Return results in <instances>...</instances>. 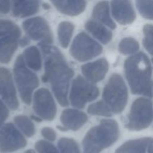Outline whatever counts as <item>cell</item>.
<instances>
[{
    "mask_svg": "<svg viewBox=\"0 0 153 153\" xmlns=\"http://www.w3.org/2000/svg\"><path fill=\"white\" fill-rule=\"evenodd\" d=\"M102 97L112 112L119 114L124 110L127 103L128 90L120 74L111 75L103 88Z\"/></svg>",
    "mask_w": 153,
    "mask_h": 153,
    "instance_id": "cell-4",
    "label": "cell"
},
{
    "mask_svg": "<svg viewBox=\"0 0 153 153\" xmlns=\"http://www.w3.org/2000/svg\"><path fill=\"white\" fill-rule=\"evenodd\" d=\"M120 134L117 122L112 119H103L91 127L82 140L83 153H100L114 144Z\"/></svg>",
    "mask_w": 153,
    "mask_h": 153,
    "instance_id": "cell-3",
    "label": "cell"
},
{
    "mask_svg": "<svg viewBox=\"0 0 153 153\" xmlns=\"http://www.w3.org/2000/svg\"><path fill=\"white\" fill-rule=\"evenodd\" d=\"M24 153H35V151L32 149H27L26 151H25Z\"/></svg>",
    "mask_w": 153,
    "mask_h": 153,
    "instance_id": "cell-38",
    "label": "cell"
},
{
    "mask_svg": "<svg viewBox=\"0 0 153 153\" xmlns=\"http://www.w3.org/2000/svg\"><path fill=\"white\" fill-rule=\"evenodd\" d=\"M20 36L21 31L18 26L0 32V63L10 62L17 48Z\"/></svg>",
    "mask_w": 153,
    "mask_h": 153,
    "instance_id": "cell-12",
    "label": "cell"
},
{
    "mask_svg": "<svg viewBox=\"0 0 153 153\" xmlns=\"http://www.w3.org/2000/svg\"><path fill=\"white\" fill-rule=\"evenodd\" d=\"M42 6L44 7L45 9H48V8H50V7L49 6V5H48V4H44L42 5Z\"/></svg>",
    "mask_w": 153,
    "mask_h": 153,
    "instance_id": "cell-39",
    "label": "cell"
},
{
    "mask_svg": "<svg viewBox=\"0 0 153 153\" xmlns=\"http://www.w3.org/2000/svg\"><path fill=\"white\" fill-rule=\"evenodd\" d=\"M86 30L103 44H107L112 39V32L101 23L91 20L85 24Z\"/></svg>",
    "mask_w": 153,
    "mask_h": 153,
    "instance_id": "cell-20",
    "label": "cell"
},
{
    "mask_svg": "<svg viewBox=\"0 0 153 153\" xmlns=\"http://www.w3.org/2000/svg\"><path fill=\"white\" fill-rule=\"evenodd\" d=\"M139 48L138 42L131 37L123 38L118 44L119 51L124 55L136 53Z\"/></svg>",
    "mask_w": 153,
    "mask_h": 153,
    "instance_id": "cell-25",
    "label": "cell"
},
{
    "mask_svg": "<svg viewBox=\"0 0 153 153\" xmlns=\"http://www.w3.org/2000/svg\"><path fill=\"white\" fill-rule=\"evenodd\" d=\"M0 96L7 106L13 110L17 109L19 103L11 74L8 69L0 67Z\"/></svg>",
    "mask_w": 153,
    "mask_h": 153,
    "instance_id": "cell-13",
    "label": "cell"
},
{
    "mask_svg": "<svg viewBox=\"0 0 153 153\" xmlns=\"http://www.w3.org/2000/svg\"><path fill=\"white\" fill-rule=\"evenodd\" d=\"M35 148L38 153H59L54 145L44 140L37 141Z\"/></svg>",
    "mask_w": 153,
    "mask_h": 153,
    "instance_id": "cell-30",
    "label": "cell"
},
{
    "mask_svg": "<svg viewBox=\"0 0 153 153\" xmlns=\"http://www.w3.org/2000/svg\"><path fill=\"white\" fill-rule=\"evenodd\" d=\"M152 142V139L150 137L130 140L119 146L115 153H146L148 145Z\"/></svg>",
    "mask_w": 153,
    "mask_h": 153,
    "instance_id": "cell-19",
    "label": "cell"
},
{
    "mask_svg": "<svg viewBox=\"0 0 153 153\" xmlns=\"http://www.w3.org/2000/svg\"><path fill=\"white\" fill-rule=\"evenodd\" d=\"M136 3L140 15L145 19L152 20L153 1H137Z\"/></svg>",
    "mask_w": 153,
    "mask_h": 153,
    "instance_id": "cell-28",
    "label": "cell"
},
{
    "mask_svg": "<svg viewBox=\"0 0 153 153\" xmlns=\"http://www.w3.org/2000/svg\"><path fill=\"white\" fill-rule=\"evenodd\" d=\"M33 109L40 118L46 121L53 120L56 114V106L48 90L41 88L33 96Z\"/></svg>",
    "mask_w": 153,
    "mask_h": 153,
    "instance_id": "cell-11",
    "label": "cell"
},
{
    "mask_svg": "<svg viewBox=\"0 0 153 153\" xmlns=\"http://www.w3.org/2000/svg\"><path fill=\"white\" fill-rule=\"evenodd\" d=\"M102 50V47L99 43L86 33L82 32L75 37L69 51L76 60L85 62L99 56Z\"/></svg>",
    "mask_w": 153,
    "mask_h": 153,
    "instance_id": "cell-8",
    "label": "cell"
},
{
    "mask_svg": "<svg viewBox=\"0 0 153 153\" xmlns=\"http://www.w3.org/2000/svg\"><path fill=\"white\" fill-rule=\"evenodd\" d=\"M74 25L66 21L62 22L59 23L57 29V35L59 41L62 47L66 48L71 39L74 32Z\"/></svg>",
    "mask_w": 153,
    "mask_h": 153,
    "instance_id": "cell-23",
    "label": "cell"
},
{
    "mask_svg": "<svg viewBox=\"0 0 153 153\" xmlns=\"http://www.w3.org/2000/svg\"><path fill=\"white\" fill-rule=\"evenodd\" d=\"M147 150L149 153H152V142L150 143V144L148 145Z\"/></svg>",
    "mask_w": 153,
    "mask_h": 153,
    "instance_id": "cell-37",
    "label": "cell"
},
{
    "mask_svg": "<svg viewBox=\"0 0 153 153\" xmlns=\"http://www.w3.org/2000/svg\"><path fill=\"white\" fill-rule=\"evenodd\" d=\"M99 94V89L94 84L78 75L72 81L69 100L73 106L83 108L87 102L96 99Z\"/></svg>",
    "mask_w": 153,
    "mask_h": 153,
    "instance_id": "cell-7",
    "label": "cell"
},
{
    "mask_svg": "<svg viewBox=\"0 0 153 153\" xmlns=\"http://www.w3.org/2000/svg\"><path fill=\"white\" fill-rule=\"evenodd\" d=\"M42 135L47 140L54 141L56 138V133L55 131L50 127H44L41 130Z\"/></svg>",
    "mask_w": 153,
    "mask_h": 153,
    "instance_id": "cell-32",
    "label": "cell"
},
{
    "mask_svg": "<svg viewBox=\"0 0 153 153\" xmlns=\"http://www.w3.org/2000/svg\"><path fill=\"white\" fill-rule=\"evenodd\" d=\"M108 68L109 64L107 60L101 58L82 65L81 69L87 80L93 84L104 78Z\"/></svg>",
    "mask_w": 153,
    "mask_h": 153,
    "instance_id": "cell-14",
    "label": "cell"
},
{
    "mask_svg": "<svg viewBox=\"0 0 153 153\" xmlns=\"http://www.w3.org/2000/svg\"><path fill=\"white\" fill-rule=\"evenodd\" d=\"M11 7L13 16L23 18L36 14L39 11V1H14Z\"/></svg>",
    "mask_w": 153,
    "mask_h": 153,
    "instance_id": "cell-17",
    "label": "cell"
},
{
    "mask_svg": "<svg viewBox=\"0 0 153 153\" xmlns=\"http://www.w3.org/2000/svg\"><path fill=\"white\" fill-rule=\"evenodd\" d=\"M60 153H81L79 146L73 139L62 137L58 142Z\"/></svg>",
    "mask_w": 153,
    "mask_h": 153,
    "instance_id": "cell-26",
    "label": "cell"
},
{
    "mask_svg": "<svg viewBox=\"0 0 153 153\" xmlns=\"http://www.w3.org/2000/svg\"><path fill=\"white\" fill-rule=\"evenodd\" d=\"M112 13L114 18L121 25H128L134 22L136 14L131 1H111Z\"/></svg>",
    "mask_w": 153,
    "mask_h": 153,
    "instance_id": "cell-15",
    "label": "cell"
},
{
    "mask_svg": "<svg viewBox=\"0 0 153 153\" xmlns=\"http://www.w3.org/2000/svg\"><path fill=\"white\" fill-rule=\"evenodd\" d=\"M9 115V110L6 105L0 100V128L7 120Z\"/></svg>",
    "mask_w": 153,
    "mask_h": 153,
    "instance_id": "cell-31",
    "label": "cell"
},
{
    "mask_svg": "<svg viewBox=\"0 0 153 153\" xmlns=\"http://www.w3.org/2000/svg\"><path fill=\"white\" fill-rule=\"evenodd\" d=\"M25 62L29 68L39 71L42 66L41 57L39 50L35 46H30L25 50L22 55Z\"/></svg>",
    "mask_w": 153,
    "mask_h": 153,
    "instance_id": "cell-22",
    "label": "cell"
},
{
    "mask_svg": "<svg viewBox=\"0 0 153 153\" xmlns=\"http://www.w3.org/2000/svg\"><path fill=\"white\" fill-rule=\"evenodd\" d=\"M38 45L45 61V72L42 81L50 83L54 94L61 106H68V88L74 72L57 47L47 44Z\"/></svg>",
    "mask_w": 153,
    "mask_h": 153,
    "instance_id": "cell-1",
    "label": "cell"
},
{
    "mask_svg": "<svg viewBox=\"0 0 153 153\" xmlns=\"http://www.w3.org/2000/svg\"><path fill=\"white\" fill-rule=\"evenodd\" d=\"M152 102L139 97L132 103L125 127L131 131H139L148 127L152 123Z\"/></svg>",
    "mask_w": 153,
    "mask_h": 153,
    "instance_id": "cell-6",
    "label": "cell"
},
{
    "mask_svg": "<svg viewBox=\"0 0 153 153\" xmlns=\"http://www.w3.org/2000/svg\"><path fill=\"white\" fill-rule=\"evenodd\" d=\"M87 115L79 110L65 109L61 114L60 121L68 130L76 131L79 129L87 121Z\"/></svg>",
    "mask_w": 153,
    "mask_h": 153,
    "instance_id": "cell-16",
    "label": "cell"
},
{
    "mask_svg": "<svg viewBox=\"0 0 153 153\" xmlns=\"http://www.w3.org/2000/svg\"><path fill=\"white\" fill-rule=\"evenodd\" d=\"M144 38L143 45L145 48L151 55L152 54V26L151 24H146L143 28Z\"/></svg>",
    "mask_w": 153,
    "mask_h": 153,
    "instance_id": "cell-29",
    "label": "cell"
},
{
    "mask_svg": "<svg viewBox=\"0 0 153 153\" xmlns=\"http://www.w3.org/2000/svg\"><path fill=\"white\" fill-rule=\"evenodd\" d=\"M14 79L22 101L29 105L33 90L39 85L37 75L26 66L22 54L17 56L13 68Z\"/></svg>",
    "mask_w": 153,
    "mask_h": 153,
    "instance_id": "cell-5",
    "label": "cell"
},
{
    "mask_svg": "<svg viewBox=\"0 0 153 153\" xmlns=\"http://www.w3.org/2000/svg\"><path fill=\"white\" fill-rule=\"evenodd\" d=\"M14 121L20 130L27 136L32 137L35 132V128L32 121L26 115H20L15 117Z\"/></svg>",
    "mask_w": 153,
    "mask_h": 153,
    "instance_id": "cell-24",
    "label": "cell"
},
{
    "mask_svg": "<svg viewBox=\"0 0 153 153\" xmlns=\"http://www.w3.org/2000/svg\"><path fill=\"white\" fill-rule=\"evenodd\" d=\"M124 68L131 92L151 97L152 68L147 55L140 51L128 57Z\"/></svg>",
    "mask_w": 153,
    "mask_h": 153,
    "instance_id": "cell-2",
    "label": "cell"
},
{
    "mask_svg": "<svg viewBox=\"0 0 153 153\" xmlns=\"http://www.w3.org/2000/svg\"><path fill=\"white\" fill-rule=\"evenodd\" d=\"M93 16L101 23L112 29L116 28V25L110 16L109 5L108 1L99 2L93 10Z\"/></svg>",
    "mask_w": 153,
    "mask_h": 153,
    "instance_id": "cell-21",
    "label": "cell"
},
{
    "mask_svg": "<svg viewBox=\"0 0 153 153\" xmlns=\"http://www.w3.org/2000/svg\"><path fill=\"white\" fill-rule=\"evenodd\" d=\"M27 141L22 134L11 123L0 128V152L8 153L24 148Z\"/></svg>",
    "mask_w": 153,
    "mask_h": 153,
    "instance_id": "cell-10",
    "label": "cell"
},
{
    "mask_svg": "<svg viewBox=\"0 0 153 153\" xmlns=\"http://www.w3.org/2000/svg\"><path fill=\"white\" fill-rule=\"evenodd\" d=\"M11 2L8 1H0V13L7 14L10 10Z\"/></svg>",
    "mask_w": 153,
    "mask_h": 153,
    "instance_id": "cell-33",
    "label": "cell"
},
{
    "mask_svg": "<svg viewBox=\"0 0 153 153\" xmlns=\"http://www.w3.org/2000/svg\"><path fill=\"white\" fill-rule=\"evenodd\" d=\"M31 118H32V119H33V120H35V121H37V122H41V121H42V119L38 117H36V116H35V115H32V116H31Z\"/></svg>",
    "mask_w": 153,
    "mask_h": 153,
    "instance_id": "cell-35",
    "label": "cell"
},
{
    "mask_svg": "<svg viewBox=\"0 0 153 153\" xmlns=\"http://www.w3.org/2000/svg\"><path fill=\"white\" fill-rule=\"evenodd\" d=\"M87 112L93 115L105 117H110L112 115V112L110 108L103 100L98 101L89 105Z\"/></svg>",
    "mask_w": 153,
    "mask_h": 153,
    "instance_id": "cell-27",
    "label": "cell"
},
{
    "mask_svg": "<svg viewBox=\"0 0 153 153\" xmlns=\"http://www.w3.org/2000/svg\"><path fill=\"white\" fill-rule=\"evenodd\" d=\"M51 2L60 13L70 16L79 14L84 11L86 6L84 1H51Z\"/></svg>",
    "mask_w": 153,
    "mask_h": 153,
    "instance_id": "cell-18",
    "label": "cell"
},
{
    "mask_svg": "<svg viewBox=\"0 0 153 153\" xmlns=\"http://www.w3.org/2000/svg\"><path fill=\"white\" fill-rule=\"evenodd\" d=\"M22 27L29 38L39 41L40 44L50 45L53 36L46 20L41 17H34L25 20Z\"/></svg>",
    "mask_w": 153,
    "mask_h": 153,
    "instance_id": "cell-9",
    "label": "cell"
},
{
    "mask_svg": "<svg viewBox=\"0 0 153 153\" xmlns=\"http://www.w3.org/2000/svg\"><path fill=\"white\" fill-rule=\"evenodd\" d=\"M56 127H57V128H58L59 130L62 131H67V130H68V129H67L66 127H65L64 126H57Z\"/></svg>",
    "mask_w": 153,
    "mask_h": 153,
    "instance_id": "cell-36",
    "label": "cell"
},
{
    "mask_svg": "<svg viewBox=\"0 0 153 153\" xmlns=\"http://www.w3.org/2000/svg\"><path fill=\"white\" fill-rule=\"evenodd\" d=\"M29 42H30L29 38L27 36H24L22 39H20L19 41V44H20V46L25 47V46L27 45V44H29Z\"/></svg>",
    "mask_w": 153,
    "mask_h": 153,
    "instance_id": "cell-34",
    "label": "cell"
}]
</instances>
